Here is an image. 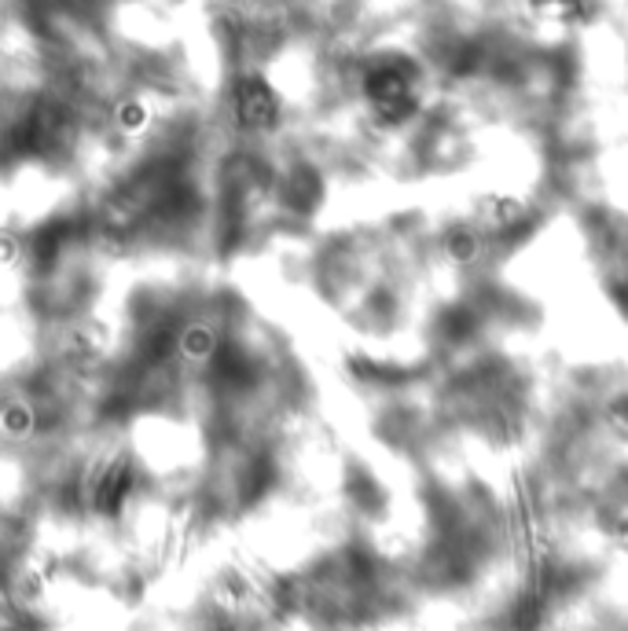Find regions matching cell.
Returning a JSON list of instances; mask_svg holds the SVG:
<instances>
[]
</instances>
